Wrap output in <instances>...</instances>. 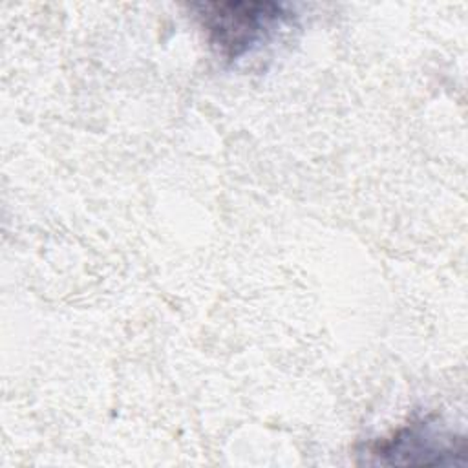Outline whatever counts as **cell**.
Instances as JSON below:
<instances>
[{
	"label": "cell",
	"mask_w": 468,
	"mask_h": 468,
	"mask_svg": "<svg viewBox=\"0 0 468 468\" xmlns=\"http://www.w3.org/2000/svg\"><path fill=\"white\" fill-rule=\"evenodd\" d=\"M196 9L210 46L230 60L261 46L289 18L274 2H210Z\"/></svg>",
	"instance_id": "6da1fadb"
},
{
	"label": "cell",
	"mask_w": 468,
	"mask_h": 468,
	"mask_svg": "<svg viewBox=\"0 0 468 468\" xmlns=\"http://www.w3.org/2000/svg\"><path fill=\"white\" fill-rule=\"evenodd\" d=\"M463 439H455L452 435H446L444 431H437V428L428 422H417L411 424L410 428L400 430L393 439L382 442V446H378L373 453L378 455H391L395 463L399 457L402 455H422L420 457V464H426L424 455H437L439 463H446L444 457L446 455H455V453H463Z\"/></svg>",
	"instance_id": "7a4b0ae2"
}]
</instances>
